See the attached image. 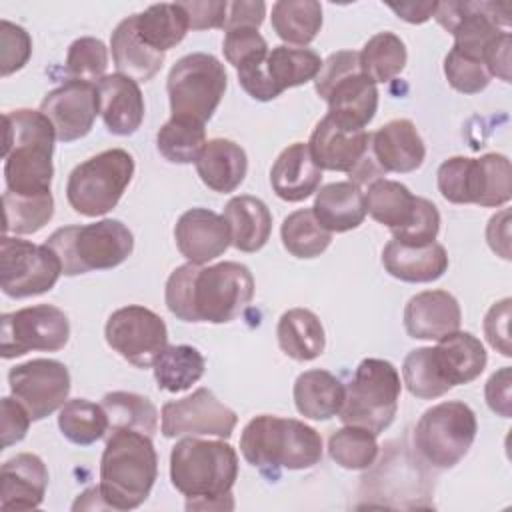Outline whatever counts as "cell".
Segmentation results:
<instances>
[{
	"label": "cell",
	"mask_w": 512,
	"mask_h": 512,
	"mask_svg": "<svg viewBox=\"0 0 512 512\" xmlns=\"http://www.w3.org/2000/svg\"><path fill=\"white\" fill-rule=\"evenodd\" d=\"M254 298V276L240 262L178 266L166 280L168 310L184 322L226 324L238 318Z\"/></svg>",
	"instance_id": "6da1fadb"
},
{
	"label": "cell",
	"mask_w": 512,
	"mask_h": 512,
	"mask_svg": "<svg viewBox=\"0 0 512 512\" xmlns=\"http://www.w3.org/2000/svg\"><path fill=\"white\" fill-rule=\"evenodd\" d=\"M238 454L224 440L182 438L170 452L172 486L186 496V510H232Z\"/></svg>",
	"instance_id": "7a4b0ae2"
},
{
	"label": "cell",
	"mask_w": 512,
	"mask_h": 512,
	"mask_svg": "<svg viewBox=\"0 0 512 512\" xmlns=\"http://www.w3.org/2000/svg\"><path fill=\"white\" fill-rule=\"evenodd\" d=\"M4 122V182L6 190L20 196L52 194L54 126L38 110L20 108L6 112Z\"/></svg>",
	"instance_id": "3957f363"
},
{
	"label": "cell",
	"mask_w": 512,
	"mask_h": 512,
	"mask_svg": "<svg viewBox=\"0 0 512 512\" xmlns=\"http://www.w3.org/2000/svg\"><path fill=\"white\" fill-rule=\"evenodd\" d=\"M158 476L152 436L112 430L100 458V496L108 510H134L150 496Z\"/></svg>",
	"instance_id": "277c9868"
},
{
	"label": "cell",
	"mask_w": 512,
	"mask_h": 512,
	"mask_svg": "<svg viewBox=\"0 0 512 512\" xmlns=\"http://www.w3.org/2000/svg\"><path fill=\"white\" fill-rule=\"evenodd\" d=\"M240 452L250 466L278 476L280 468L304 470L318 464L322 458V438L300 420L260 414L244 426Z\"/></svg>",
	"instance_id": "5b68a950"
},
{
	"label": "cell",
	"mask_w": 512,
	"mask_h": 512,
	"mask_svg": "<svg viewBox=\"0 0 512 512\" xmlns=\"http://www.w3.org/2000/svg\"><path fill=\"white\" fill-rule=\"evenodd\" d=\"M44 244L60 258L64 276H78L120 266L134 250V236L120 220L104 218L84 226L58 228Z\"/></svg>",
	"instance_id": "8992f818"
},
{
	"label": "cell",
	"mask_w": 512,
	"mask_h": 512,
	"mask_svg": "<svg viewBox=\"0 0 512 512\" xmlns=\"http://www.w3.org/2000/svg\"><path fill=\"white\" fill-rule=\"evenodd\" d=\"M316 94L326 100L328 114L348 130H364L378 110V88L362 72L360 52L330 54L314 78Z\"/></svg>",
	"instance_id": "52a82bcc"
},
{
	"label": "cell",
	"mask_w": 512,
	"mask_h": 512,
	"mask_svg": "<svg viewBox=\"0 0 512 512\" xmlns=\"http://www.w3.org/2000/svg\"><path fill=\"white\" fill-rule=\"evenodd\" d=\"M402 392L400 374L392 362L382 358H366L358 364L350 384L346 386L340 420L348 426H360L376 436L384 432L398 410Z\"/></svg>",
	"instance_id": "ba28073f"
},
{
	"label": "cell",
	"mask_w": 512,
	"mask_h": 512,
	"mask_svg": "<svg viewBox=\"0 0 512 512\" xmlns=\"http://www.w3.org/2000/svg\"><path fill=\"white\" fill-rule=\"evenodd\" d=\"M436 182L440 194L452 204L498 208L512 196L510 160L496 152L480 158L452 156L440 164Z\"/></svg>",
	"instance_id": "9c48e42d"
},
{
	"label": "cell",
	"mask_w": 512,
	"mask_h": 512,
	"mask_svg": "<svg viewBox=\"0 0 512 512\" xmlns=\"http://www.w3.org/2000/svg\"><path fill=\"white\" fill-rule=\"evenodd\" d=\"M134 176V158L122 148L104 150L78 164L66 182L74 212L96 218L110 212Z\"/></svg>",
	"instance_id": "30bf717a"
},
{
	"label": "cell",
	"mask_w": 512,
	"mask_h": 512,
	"mask_svg": "<svg viewBox=\"0 0 512 512\" xmlns=\"http://www.w3.org/2000/svg\"><path fill=\"white\" fill-rule=\"evenodd\" d=\"M226 84L224 64L216 56L206 52L182 56L166 80L172 116L206 124L216 112Z\"/></svg>",
	"instance_id": "8fae6325"
},
{
	"label": "cell",
	"mask_w": 512,
	"mask_h": 512,
	"mask_svg": "<svg viewBox=\"0 0 512 512\" xmlns=\"http://www.w3.org/2000/svg\"><path fill=\"white\" fill-rule=\"evenodd\" d=\"M476 414L458 400L440 402L428 408L414 428V448L432 468L456 466L476 438Z\"/></svg>",
	"instance_id": "7c38bea8"
},
{
	"label": "cell",
	"mask_w": 512,
	"mask_h": 512,
	"mask_svg": "<svg viewBox=\"0 0 512 512\" xmlns=\"http://www.w3.org/2000/svg\"><path fill=\"white\" fill-rule=\"evenodd\" d=\"M62 274V262L46 244H34L4 234L0 242V286L10 298H28L52 290Z\"/></svg>",
	"instance_id": "4fadbf2b"
},
{
	"label": "cell",
	"mask_w": 512,
	"mask_h": 512,
	"mask_svg": "<svg viewBox=\"0 0 512 512\" xmlns=\"http://www.w3.org/2000/svg\"><path fill=\"white\" fill-rule=\"evenodd\" d=\"M2 358L10 360L30 350L58 352L68 344V316L52 304H36L6 312L0 318Z\"/></svg>",
	"instance_id": "5bb4252c"
},
{
	"label": "cell",
	"mask_w": 512,
	"mask_h": 512,
	"mask_svg": "<svg viewBox=\"0 0 512 512\" xmlns=\"http://www.w3.org/2000/svg\"><path fill=\"white\" fill-rule=\"evenodd\" d=\"M104 338L124 360L136 368H148L168 346V328L150 308L130 304L108 316Z\"/></svg>",
	"instance_id": "9a60e30c"
},
{
	"label": "cell",
	"mask_w": 512,
	"mask_h": 512,
	"mask_svg": "<svg viewBox=\"0 0 512 512\" xmlns=\"http://www.w3.org/2000/svg\"><path fill=\"white\" fill-rule=\"evenodd\" d=\"M12 396L28 410L32 420H42L66 404L70 394L68 368L52 358H34L10 368Z\"/></svg>",
	"instance_id": "2e32d148"
},
{
	"label": "cell",
	"mask_w": 512,
	"mask_h": 512,
	"mask_svg": "<svg viewBox=\"0 0 512 512\" xmlns=\"http://www.w3.org/2000/svg\"><path fill=\"white\" fill-rule=\"evenodd\" d=\"M162 434L166 438L178 436H218L230 438L238 416L232 408L222 404L212 390L198 388L190 396L170 400L160 412Z\"/></svg>",
	"instance_id": "e0dca14e"
},
{
	"label": "cell",
	"mask_w": 512,
	"mask_h": 512,
	"mask_svg": "<svg viewBox=\"0 0 512 512\" xmlns=\"http://www.w3.org/2000/svg\"><path fill=\"white\" fill-rule=\"evenodd\" d=\"M40 112L52 122L56 140H80L92 130L96 114H100L98 90L94 84L68 80L42 98Z\"/></svg>",
	"instance_id": "ac0fdd59"
},
{
	"label": "cell",
	"mask_w": 512,
	"mask_h": 512,
	"mask_svg": "<svg viewBox=\"0 0 512 512\" xmlns=\"http://www.w3.org/2000/svg\"><path fill=\"white\" fill-rule=\"evenodd\" d=\"M308 150L320 170L350 174L372 150L370 132L342 128L330 116H324L312 130Z\"/></svg>",
	"instance_id": "d6986e66"
},
{
	"label": "cell",
	"mask_w": 512,
	"mask_h": 512,
	"mask_svg": "<svg viewBox=\"0 0 512 512\" xmlns=\"http://www.w3.org/2000/svg\"><path fill=\"white\" fill-rule=\"evenodd\" d=\"M174 240L180 254L192 264H206L232 244L224 216L208 208L186 210L174 226Z\"/></svg>",
	"instance_id": "ffe728a7"
},
{
	"label": "cell",
	"mask_w": 512,
	"mask_h": 512,
	"mask_svg": "<svg viewBox=\"0 0 512 512\" xmlns=\"http://www.w3.org/2000/svg\"><path fill=\"white\" fill-rule=\"evenodd\" d=\"M460 322V304L446 290L418 292L404 308V328L418 340H440L460 330Z\"/></svg>",
	"instance_id": "44dd1931"
},
{
	"label": "cell",
	"mask_w": 512,
	"mask_h": 512,
	"mask_svg": "<svg viewBox=\"0 0 512 512\" xmlns=\"http://www.w3.org/2000/svg\"><path fill=\"white\" fill-rule=\"evenodd\" d=\"M48 470L40 456L22 452L6 460L0 468V508L32 510L44 500Z\"/></svg>",
	"instance_id": "7402d4cb"
},
{
	"label": "cell",
	"mask_w": 512,
	"mask_h": 512,
	"mask_svg": "<svg viewBox=\"0 0 512 512\" xmlns=\"http://www.w3.org/2000/svg\"><path fill=\"white\" fill-rule=\"evenodd\" d=\"M370 148L384 172H414L422 166L426 146L408 118H396L370 134Z\"/></svg>",
	"instance_id": "603a6c76"
},
{
	"label": "cell",
	"mask_w": 512,
	"mask_h": 512,
	"mask_svg": "<svg viewBox=\"0 0 512 512\" xmlns=\"http://www.w3.org/2000/svg\"><path fill=\"white\" fill-rule=\"evenodd\" d=\"M98 110L108 128L116 136L134 134L144 120V96L136 80L124 74L104 76L98 84Z\"/></svg>",
	"instance_id": "cb8c5ba5"
},
{
	"label": "cell",
	"mask_w": 512,
	"mask_h": 512,
	"mask_svg": "<svg viewBox=\"0 0 512 512\" xmlns=\"http://www.w3.org/2000/svg\"><path fill=\"white\" fill-rule=\"evenodd\" d=\"M322 182V170L314 164L308 144L294 142L280 152L270 170V184L278 198L300 202L314 194Z\"/></svg>",
	"instance_id": "d4e9b609"
},
{
	"label": "cell",
	"mask_w": 512,
	"mask_h": 512,
	"mask_svg": "<svg viewBox=\"0 0 512 512\" xmlns=\"http://www.w3.org/2000/svg\"><path fill=\"white\" fill-rule=\"evenodd\" d=\"M200 180L214 192H234L246 178L248 158L240 144L228 138H212L196 158Z\"/></svg>",
	"instance_id": "484cf974"
},
{
	"label": "cell",
	"mask_w": 512,
	"mask_h": 512,
	"mask_svg": "<svg viewBox=\"0 0 512 512\" xmlns=\"http://www.w3.org/2000/svg\"><path fill=\"white\" fill-rule=\"evenodd\" d=\"M382 264L390 276L402 282H434L448 270V254L438 242L406 246L390 240L382 250Z\"/></svg>",
	"instance_id": "4316f807"
},
{
	"label": "cell",
	"mask_w": 512,
	"mask_h": 512,
	"mask_svg": "<svg viewBox=\"0 0 512 512\" xmlns=\"http://www.w3.org/2000/svg\"><path fill=\"white\" fill-rule=\"evenodd\" d=\"M442 378L454 388L476 380L488 362L482 342L470 332H452L432 348Z\"/></svg>",
	"instance_id": "83f0119b"
},
{
	"label": "cell",
	"mask_w": 512,
	"mask_h": 512,
	"mask_svg": "<svg viewBox=\"0 0 512 512\" xmlns=\"http://www.w3.org/2000/svg\"><path fill=\"white\" fill-rule=\"evenodd\" d=\"M312 212L328 232H348L366 218V200L354 182H332L316 192Z\"/></svg>",
	"instance_id": "f1b7e54d"
},
{
	"label": "cell",
	"mask_w": 512,
	"mask_h": 512,
	"mask_svg": "<svg viewBox=\"0 0 512 512\" xmlns=\"http://www.w3.org/2000/svg\"><path fill=\"white\" fill-rule=\"evenodd\" d=\"M224 220L230 230V242L240 252H258L266 246L272 232V214L268 206L254 196H234L224 208Z\"/></svg>",
	"instance_id": "f546056e"
},
{
	"label": "cell",
	"mask_w": 512,
	"mask_h": 512,
	"mask_svg": "<svg viewBox=\"0 0 512 512\" xmlns=\"http://www.w3.org/2000/svg\"><path fill=\"white\" fill-rule=\"evenodd\" d=\"M110 48H112V58L118 74H124L136 82L152 80L164 64V54L152 50L140 40L136 32L134 14L124 18L114 28L110 38Z\"/></svg>",
	"instance_id": "4dcf8cb0"
},
{
	"label": "cell",
	"mask_w": 512,
	"mask_h": 512,
	"mask_svg": "<svg viewBox=\"0 0 512 512\" xmlns=\"http://www.w3.org/2000/svg\"><path fill=\"white\" fill-rule=\"evenodd\" d=\"M346 388L328 370H306L294 382L296 410L310 420H330L342 408Z\"/></svg>",
	"instance_id": "1f68e13d"
},
{
	"label": "cell",
	"mask_w": 512,
	"mask_h": 512,
	"mask_svg": "<svg viewBox=\"0 0 512 512\" xmlns=\"http://www.w3.org/2000/svg\"><path fill=\"white\" fill-rule=\"evenodd\" d=\"M280 350L296 362H310L324 352L326 336L320 318L308 308L286 310L276 326Z\"/></svg>",
	"instance_id": "d6a6232c"
},
{
	"label": "cell",
	"mask_w": 512,
	"mask_h": 512,
	"mask_svg": "<svg viewBox=\"0 0 512 512\" xmlns=\"http://www.w3.org/2000/svg\"><path fill=\"white\" fill-rule=\"evenodd\" d=\"M364 200L366 212L390 232L404 228L414 218L418 206V196H414L404 184L388 178L368 184Z\"/></svg>",
	"instance_id": "836d02e7"
},
{
	"label": "cell",
	"mask_w": 512,
	"mask_h": 512,
	"mask_svg": "<svg viewBox=\"0 0 512 512\" xmlns=\"http://www.w3.org/2000/svg\"><path fill=\"white\" fill-rule=\"evenodd\" d=\"M140 40L156 52H166L180 44L188 32V18L180 2L152 4L144 12L134 14Z\"/></svg>",
	"instance_id": "e575fe53"
},
{
	"label": "cell",
	"mask_w": 512,
	"mask_h": 512,
	"mask_svg": "<svg viewBox=\"0 0 512 512\" xmlns=\"http://www.w3.org/2000/svg\"><path fill=\"white\" fill-rule=\"evenodd\" d=\"M322 68L320 56L310 48L274 46L266 56V76L274 90L282 94L286 88L302 86L318 76Z\"/></svg>",
	"instance_id": "d590c367"
},
{
	"label": "cell",
	"mask_w": 512,
	"mask_h": 512,
	"mask_svg": "<svg viewBox=\"0 0 512 512\" xmlns=\"http://www.w3.org/2000/svg\"><path fill=\"white\" fill-rule=\"evenodd\" d=\"M160 390L178 394L196 384L206 368L204 356L188 344L166 346L152 364Z\"/></svg>",
	"instance_id": "8d00e7d4"
},
{
	"label": "cell",
	"mask_w": 512,
	"mask_h": 512,
	"mask_svg": "<svg viewBox=\"0 0 512 512\" xmlns=\"http://www.w3.org/2000/svg\"><path fill=\"white\" fill-rule=\"evenodd\" d=\"M270 18L278 38L306 46L322 28V4L316 0H278Z\"/></svg>",
	"instance_id": "74e56055"
},
{
	"label": "cell",
	"mask_w": 512,
	"mask_h": 512,
	"mask_svg": "<svg viewBox=\"0 0 512 512\" xmlns=\"http://www.w3.org/2000/svg\"><path fill=\"white\" fill-rule=\"evenodd\" d=\"M110 432L112 430H136L146 436H154L158 430V410L150 398L134 392H108L102 398Z\"/></svg>",
	"instance_id": "f35d334b"
},
{
	"label": "cell",
	"mask_w": 512,
	"mask_h": 512,
	"mask_svg": "<svg viewBox=\"0 0 512 512\" xmlns=\"http://www.w3.org/2000/svg\"><path fill=\"white\" fill-rule=\"evenodd\" d=\"M58 428L72 444L90 446L106 434L110 422L102 404H94L86 398H72L60 408Z\"/></svg>",
	"instance_id": "ab89813d"
},
{
	"label": "cell",
	"mask_w": 512,
	"mask_h": 512,
	"mask_svg": "<svg viewBox=\"0 0 512 512\" xmlns=\"http://www.w3.org/2000/svg\"><path fill=\"white\" fill-rule=\"evenodd\" d=\"M280 238L292 256L316 258L330 246L332 232L316 220L312 208H302L284 218Z\"/></svg>",
	"instance_id": "60d3db41"
},
{
	"label": "cell",
	"mask_w": 512,
	"mask_h": 512,
	"mask_svg": "<svg viewBox=\"0 0 512 512\" xmlns=\"http://www.w3.org/2000/svg\"><path fill=\"white\" fill-rule=\"evenodd\" d=\"M408 60L404 42L394 32L374 34L360 52L362 72L374 82H390L396 78Z\"/></svg>",
	"instance_id": "b9f144b4"
},
{
	"label": "cell",
	"mask_w": 512,
	"mask_h": 512,
	"mask_svg": "<svg viewBox=\"0 0 512 512\" xmlns=\"http://www.w3.org/2000/svg\"><path fill=\"white\" fill-rule=\"evenodd\" d=\"M204 144H206L204 124L186 120V118L170 116V120L162 124V128L156 134L158 152L172 164L196 162Z\"/></svg>",
	"instance_id": "7bdbcfd3"
},
{
	"label": "cell",
	"mask_w": 512,
	"mask_h": 512,
	"mask_svg": "<svg viewBox=\"0 0 512 512\" xmlns=\"http://www.w3.org/2000/svg\"><path fill=\"white\" fill-rule=\"evenodd\" d=\"M330 458L346 470H366L378 458L376 434L360 426H344L328 440Z\"/></svg>",
	"instance_id": "ee69618b"
},
{
	"label": "cell",
	"mask_w": 512,
	"mask_h": 512,
	"mask_svg": "<svg viewBox=\"0 0 512 512\" xmlns=\"http://www.w3.org/2000/svg\"><path fill=\"white\" fill-rule=\"evenodd\" d=\"M4 234H32L38 232L54 214L52 194L44 196H20L4 192Z\"/></svg>",
	"instance_id": "f6af8a7d"
},
{
	"label": "cell",
	"mask_w": 512,
	"mask_h": 512,
	"mask_svg": "<svg viewBox=\"0 0 512 512\" xmlns=\"http://www.w3.org/2000/svg\"><path fill=\"white\" fill-rule=\"evenodd\" d=\"M402 378L408 392L422 400L444 396L452 386L442 378L432 346L410 350L402 364Z\"/></svg>",
	"instance_id": "bcb514c9"
},
{
	"label": "cell",
	"mask_w": 512,
	"mask_h": 512,
	"mask_svg": "<svg viewBox=\"0 0 512 512\" xmlns=\"http://www.w3.org/2000/svg\"><path fill=\"white\" fill-rule=\"evenodd\" d=\"M108 68V48L102 40L82 36L74 40L66 54V74L70 80L98 84Z\"/></svg>",
	"instance_id": "7dc6e473"
},
{
	"label": "cell",
	"mask_w": 512,
	"mask_h": 512,
	"mask_svg": "<svg viewBox=\"0 0 512 512\" xmlns=\"http://www.w3.org/2000/svg\"><path fill=\"white\" fill-rule=\"evenodd\" d=\"M444 74L448 84L462 94H478L492 80L484 60L466 54L454 46L444 58Z\"/></svg>",
	"instance_id": "c3c4849f"
},
{
	"label": "cell",
	"mask_w": 512,
	"mask_h": 512,
	"mask_svg": "<svg viewBox=\"0 0 512 512\" xmlns=\"http://www.w3.org/2000/svg\"><path fill=\"white\" fill-rule=\"evenodd\" d=\"M32 56L30 34L8 20H0V74L10 76L24 68Z\"/></svg>",
	"instance_id": "681fc988"
},
{
	"label": "cell",
	"mask_w": 512,
	"mask_h": 512,
	"mask_svg": "<svg viewBox=\"0 0 512 512\" xmlns=\"http://www.w3.org/2000/svg\"><path fill=\"white\" fill-rule=\"evenodd\" d=\"M438 230H440L438 208L430 200L418 196V206H416L414 218L404 228L392 232V236H394V240H398L400 244H406V246H426L436 240Z\"/></svg>",
	"instance_id": "f907efd6"
},
{
	"label": "cell",
	"mask_w": 512,
	"mask_h": 512,
	"mask_svg": "<svg viewBox=\"0 0 512 512\" xmlns=\"http://www.w3.org/2000/svg\"><path fill=\"white\" fill-rule=\"evenodd\" d=\"M222 52L228 64L240 68L244 62L268 54V42L256 28H232L226 30Z\"/></svg>",
	"instance_id": "816d5d0a"
},
{
	"label": "cell",
	"mask_w": 512,
	"mask_h": 512,
	"mask_svg": "<svg viewBox=\"0 0 512 512\" xmlns=\"http://www.w3.org/2000/svg\"><path fill=\"white\" fill-rule=\"evenodd\" d=\"M510 298H504L490 306V310L484 316V334L488 344L498 350L502 356H512L510 348V336H508V324H510Z\"/></svg>",
	"instance_id": "f5cc1de1"
},
{
	"label": "cell",
	"mask_w": 512,
	"mask_h": 512,
	"mask_svg": "<svg viewBox=\"0 0 512 512\" xmlns=\"http://www.w3.org/2000/svg\"><path fill=\"white\" fill-rule=\"evenodd\" d=\"M186 12L188 26L192 30H208V28H224L228 2L226 0H192L180 2Z\"/></svg>",
	"instance_id": "db71d44e"
},
{
	"label": "cell",
	"mask_w": 512,
	"mask_h": 512,
	"mask_svg": "<svg viewBox=\"0 0 512 512\" xmlns=\"http://www.w3.org/2000/svg\"><path fill=\"white\" fill-rule=\"evenodd\" d=\"M32 418L28 410L12 396L2 398V446L8 448L24 440Z\"/></svg>",
	"instance_id": "11a10c76"
},
{
	"label": "cell",
	"mask_w": 512,
	"mask_h": 512,
	"mask_svg": "<svg viewBox=\"0 0 512 512\" xmlns=\"http://www.w3.org/2000/svg\"><path fill=\"white\" fill-rule=\"evenodd\" d=\"M510 388H512V372L510 366L500 368L498 372H494L484 388V396H486V404L490 406L492 412H496L502 418H510Z\"/></svg>",
	"instance_id": "9f6ffc18"
},
{
	"label": "cell",
	"mask_w": 512,
	"mask_h": 512,
	"mask_svg": "<svg viewBox=\"0 0 512 512\" xmlns=\"http://www.w3.org/2000/svg\"><path fill=\"white\" fill-rule=\"evenodd\" d=\"M266 16V4L264 2H228V12H226V22L224 30L232 28H260Z\"/></svg>",
	"instance_id": "6f0895ef"
},
{
	"label": "cell",
	"mask_w": 512,
	"mask_h": 512,
	"mask_svg": "<svg viewBox=\"0 0 512 512\" xmlns=\"http://www.w3.org/2000/svg\"><path fill=\"white\" fill-rule=\"evenodd\" d=\"M510 46H512V38H510V32H506V34H500L484 54V64L490 76H496L504 82H510Z\"/></svg>",
	"instance_id": "680465c9"
},
{
	"label": "cell",
	"mask_w": 512,
	"mask_h": 512,
	"mask_svg": "<svg viewBox=\"0 0 512 512\" xmlns=\"http://www.w3.org/2000/svg\"><path fill=\"white\" fill-rule=\"evenodd\" d=\"M486 240L488 246L502 256L504 260H510V210L504 208L498 214H494L486 228Z\"/></svg>",
	"instance_id": "91938a15"
},
{
	"label": "cell",
	"mask_w": 512,
	"mask_h": 512,
	"mask_svg": "<svg viewBox=\"0 0 512 512\" xmlns=\"http://www.w3.org/2000/svg\"><path fill=\"white\" fill-rule=\"evenodd\" d=\"M438 2H388V8L402 20L410 22V24H422L426 22L430 16H434Z\"/></svg>",
	"instance_id": "94428289"
}]
</instances>
